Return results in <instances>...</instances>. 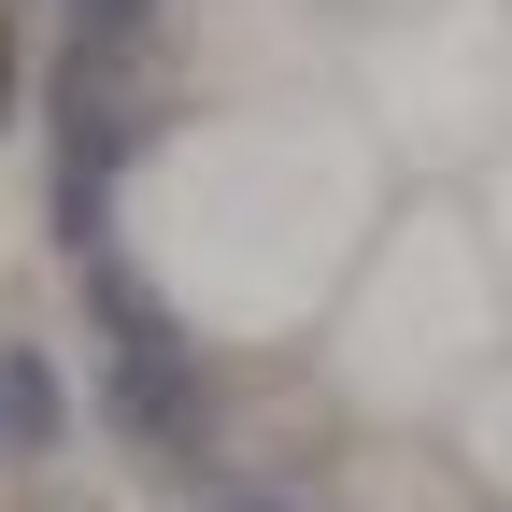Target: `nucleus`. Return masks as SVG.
Instances as JSON below:
<instances>
[{"label":"nucleus","instance_id":"obj_1","mask_svg":"<svg viewBox=\"0 0 512 512\" xmlns=\"http://www.w3.org/2000/svg\"><path fill=\"white\" fill-rule=\"evenodd\" d=\"M228 512H256V498H228Z\"/></svg>","mask_w":512,"mask_h":512}]
</instances>
